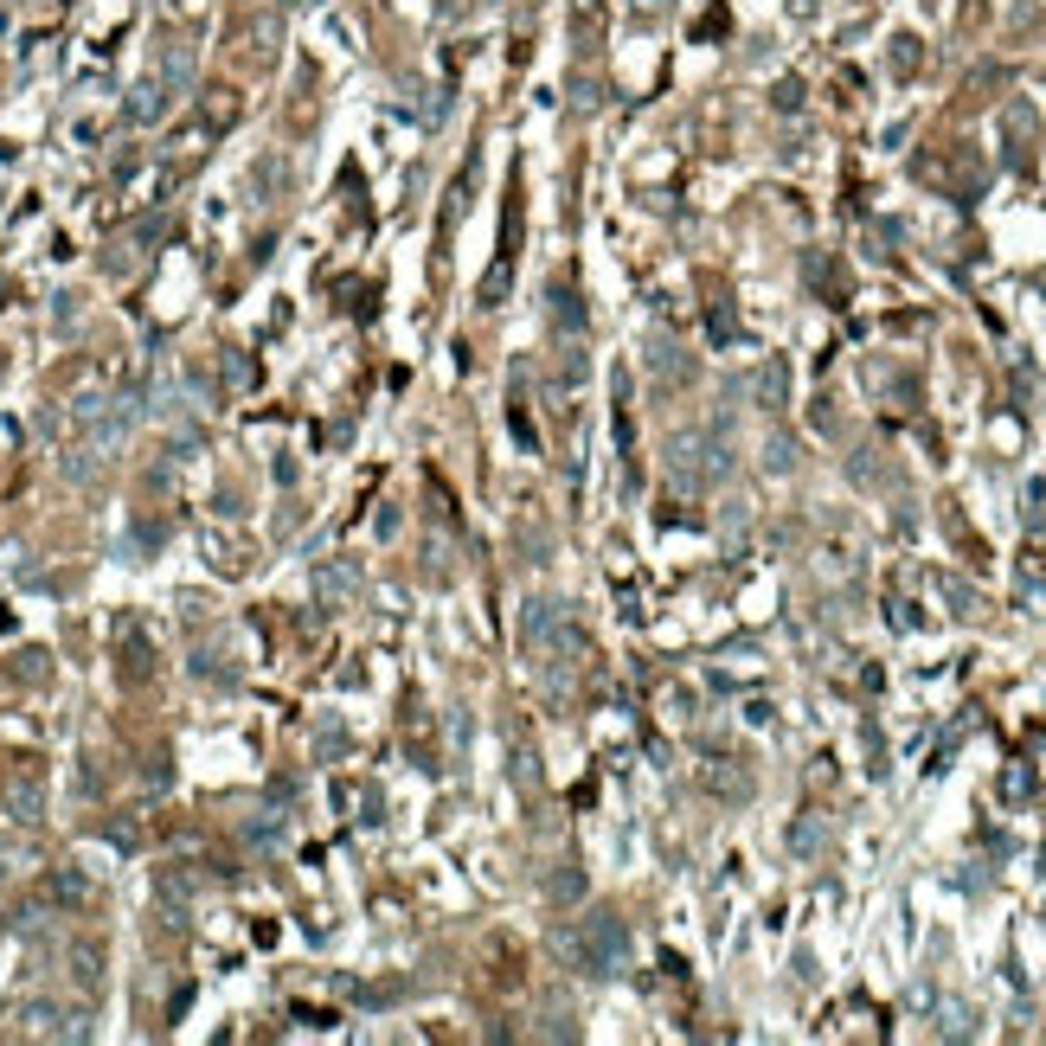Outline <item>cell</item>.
<instances>
[{
  "label": "cell",
  "instance_id": "cell-1",
  "mask_svg": "<svg viewBox=\"0 0 1046 1046\" xmlns=\"http://www.w3.org/2000/svg\"><path fill=\"white\" fill-rule=\"evenodd\" d=\"M559 957H572L584 976H617L629 957V937L610 912H597V918H584V931H559Z\"/></svg>",
  "mask_w": 1046,
  "mask_h": 1046
},
{
  "label": "cell",
  "instance_id": "cell-2",
  "mask_svg": "<svg viewBox=\"0 0 1046 1046\" xmlns=\"http://www.w3.org/2000/svg\"><path fill=\"white\" fill-rule=\"evenodd\" d=\"M232 39H244V52H251L257 65H264V58H270V45H276V20H251V26H244V33H232Z\"/></svg>",
  "mask_w": 1046,
  "mask_h": 1046
},
{
  "label": "cell",
  "instance_id": "cell-4",
  "mask_svg": "<svg viewBox=\"0 0 1046 1046\" xmlns=\"http://www.w3.org/2000/svg\"><path fill=\"white\" fill-rule=\"evenodd\" d=\"M578 892H584L578 873H559V880H552V899H578Z\"/></svg>",
  "mask_w": 1046,
  "mask_h": 1046
},
{
  "label": "cell",
  "instance_id": "cell-5",
  "mask_svg": "<svg viewBox=\"0 0 1046 1046\" xmlns=\"http://www.w3.org/2000/svg\"><path fill=\"white\" fill-rule=\"evenodd\" d=\"M129 110H135V116H142V122H148V116H155V110H161V103H155V84H148V90H135V103H129Z\"/></svg>",
  "mask_w": 1046,
  "mask_h": 1046
},
{
  "label": "cell",
  "instance_id": "cell-3",
  "mask_svg": "<svg viewBox=\"0 0 1046 1046\" xmlns=\"http://www.w3.org/2000/svg\"><path fill=\"white\" fill-rule=\"evenodd\" d=\"M507 283H514V270H507V257H501V264L488 270V283H482V302H501V296H507Z\"/></svg>",
  "mask_w": 1046,
  "mask_h": 1046
}]
</instances>
